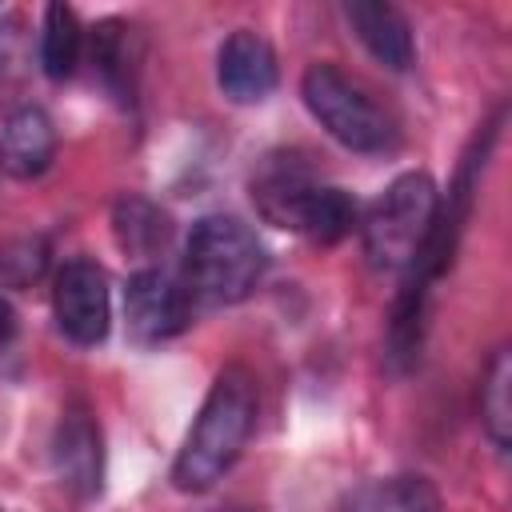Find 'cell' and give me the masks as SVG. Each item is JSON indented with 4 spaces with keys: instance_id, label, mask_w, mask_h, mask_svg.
Masks as SVG:
<instances>
[{
    "instance_id": "obj_1",
    "label": "cell",
    "mask_w": 512,
    "mask_h": 512,
    "mask_svg": "<svg viewBox=\"0 0 512 512\" xmlns=\"http://www.w3.org/2000/svg\"><path fill=\"white\" fill-rule=\"evenodd\" d=\"M256 376L244 364L220 368L212 380L180 452L172 464V484L180 492H208L244 452L252 428H256Z\"/></svg>"
},
{
    "instance_id": "obj_2",
    "label": "cell",
    "mask_w": 512,
    "mask_h": 512,
    "mask_svg": "<svg viewBox=\"0 0 512 512\" xmlns=\"http://www.w3.org/2000/svg\"><path fill=\"white\" fill-rule=\"evenodd\" d=\"M268 268L256 232L236 216H200L184 244V292L200 304H240Z\"/></svg>"
},
{
    "instance_id": "obj_3",
    "label": "cell",
    "mask_w": 512,
    "mask_h": 512,
    "mask_svg": "<svg viewBox=\"0 0 512 512\" xmlns=\"http://www.w3.org/2000/svg\"><path fill=\"white\" fill-rule=\"evenodd\" d=\"M436 208H440V192L436 180L428 172H404L396 176L368 208L360 236H364V256L376 272H400L408 268L432 224H436Z\"/></svg>"
},
{
    "instance_id": "obj_4",
    "label": "cell",
    "mask_w": 512,
    "mask_h": 512,
    "mask_svg": "<svg viewBox=\"0 0 512 512\" xmlns=\"http://www.w3.org/2000/svg\"><path fill=\"white\" fill-rule=\"evenodd\" d=\"M252 200L264 220L320 244H336L356 228V200L336 184L308 180L292 164H268L252 180Z\"/></svg>"
},
{
    "instance_id": "obj_5",
    "label": "cell",
    "mask_w": 512,
    "mask_h": 512,
    "mask_svg": "<svg viewBox=\"0 0 512 512\" xmlns=\"http://www.w3.org/2000/svg\"><path fill=\"white\" fill-rule=\"evenodd\" d=\"M300 96L320 128L352 152H388L396 144L392 116L336 64H312L300 80Z\"/></svg>"
},
{
    "instance_id": "obj_6",
    "label": "cell",
    "mask_w": 512,
    "mask_h": 512,
    "mask_svg": "<svg viewBox=\"0 0 512 512\" xmlns=\"http://www.w3.org/2000/svg\"><path fill=\"white\" fill-rule=\"evenodd\" d=\"M52 312H56V328L80 344L92 348L108 336L112 324V296H108V276L96 260H68L56 272V288H52Z\"/></svg>"
},
{
    "instance_id": "obj_7",
    "label": "cell",
    "mask_w": 512,
    "mask_h": 512,
    "mask_svg": "<svg viewBox=\"0 0 512 512\" xmlns=\"http://www.w3.org/2000/svg\"><path fill=\"white\" fill-rule=\"evenodd\" d=\"M188 292L160 268H140L124 288V320L136 344H160L188 328Z\"/></svg>"
},
{
    "instance_id": "obj_8",
    "label": "cell",
    "mask_w": 512,
    "mask_h": 512,
    "mask_svg": "<svg viewBox=\"0 0 512 512\" xmlns=\"http://www.w3.org/2000/svg\"><path fill=\"white\" fill-rule=\"evenodd\" d=\"M52 468L60 476V484L80 496L92 500L104 484V440H100V424L84 404H68L56 436H52Z\"/></svg>"
},
{
    "instance_id": "obj_9",
    "label": "cell",
    "mask_w": 512,
    "mask_h": 512,
    "mask_svg": "<svg viewBox=\"0 0 512 512\" xmlns=\"http://www.w3.org/2000/svg\"><path fill=\"white\" fill-rule=\"evenodd\" d=\"M276 80H280L276 52H272V44L260 32L236 28L220 44V52H216V84H220V92L232 104H260V100H268Z\"/></svg>"
},
{
    "instance_id": "obj_10",
    "label": "cell",
    "mask_w": 512,
    "mask_h": 512,
    "mask_svg": "<svg viewBox=\"0 0 512 512\" xmlns=\"http://www.w3.org/2000/svg\"><path fill=\"white\" fill-rule=\"evenodd\" d=\"M344 16L352 24V32L360 36V44L392 72H408L416 60V40L412 28L404 20L400 8L384 4V0H348Z\"/></svg>"
},
{
    "instance_id": "obj_11",
    "label": "cell",
    "mask_w": 512,
    "mask_h": 512,
    "mask_svg": "<svg viewBox=\"0 0 512 512\" xmlns=\"http://www.w3.org/2000/svg\"><path fill=\"white\" fill-rule=\"evenodd\" d=\"M56 156V124L44 108L24 104L0 128V168L16 180L40 176Z\"/></svg>"
},
{
    "instance_id": "obj_12",
    "label": "cell",
    "mask_w": 512,
    "mask_h": 512,
    "mask_svg": "<svg viewBox=\"0 0 512 512\" xmlns=\"http://www.w3.org/2000/svg\"><path fill=\"white\" fill-rule=\"evenodd\" d=\"M344 512H440V492L428 476H380L352 488Z\"/></svg>"
},
{
    "instance_id": "obj_13",
    "label": "cell",
    "mask_w": 512,
    "mask_h": 512,
    "mask_svg": "<svg viewBox=\"0 0 512 512\" xmlns=\"http://www.w3.org/2000/svg\"><path fill=\"white\" fill-rule=\"evenodd\" d=\"M112 232H116V244L132 256H156L168 240H172V216L152 204L148 196H120L112 204Z\"/></svg>"
},
{
    "instance_id": "obj_14",
    "label": "cell",
    "mask_w": 512,
    "mask_h": 512,
    "mask_svg": "<svg viewBox=\"0 0 512 512\" xmlns=\"http://www.w3.org/2000/svg\"><path fill=\"white\" fill-rule=\"evenodd\" d=\"M84 52V28L68 4H48L40 24V68L48 80H68Z\"/></svg>"
},
{
    "instance_id": "obj_15",
    "label": "cell",
    "mask_w": 512,
    "mask_h": 512,
    "mask_svg": "<svg viewBox=\"0 0 512 512\" xmlns=\"http://www.w3.org/2000/svg\"><path fill=\"white\" fill-rule=\"evenodd\" d=\"M480 416H484L488 440L504 452L512 444V356H508V348H496L488 368H484Z\"/></svg>"
},
{
    "instance_id": "obj_16",
    "label": "cell",
    "mask_w": 512,
    "mask_h": 512,
    "mask_svg": "<svg viewBox=\"0 0 512 512\" xmlns=\"http://www.w3.org/2000/svg\"><path fill=\"white\" fill-rule=\"evenodd\" d=\"M92 60L116 100H132V28L124 20H100L92 28Z\"/></svg>"
},
{
    "instance_id": "obj_17",
    "label": "cell",
    "mask_w": 512,
    "mask_h": 512,
    "mask_svg": "<svg viewBox=\"0 0 512 512\" xmlns=\"http://www.w3.org/2000/svg\"><path fill=\"white\" fill-rule=\"evenodd\" d=\"M48 268V244L40 236H16L0 244V280L8 288H28Z\"/></svg>"
},
{
    "instance_id": "obj_18",
    "label": "cell",
    "mask_w": 512,
    "mask_h": 512,
    "mask_svg": "<svg viewBox=\"0 0 512 512\" xmlns=\"http://www.w3.org/2000/svg\"><path fill=\"white\" fill-rule=\"evenodd\" d=\"M12 336H16V312H12L8 300H0V348H4Z\"/></svg>"
},
{
    "instance_id": "obj_19",
    "label": "cell",
    "mask_w": 512,
    "mask_h": 512,
    "mask_svg": "<svg viewBox=\"0 0 512 512\" xmlns=\"http://www.w3.org/2000/svg\"><path fill=\"white\" fill-rule=\"evenodd\" d=\"M216 512H256V508H216Z\"/></svg>"
}]
</instances>
